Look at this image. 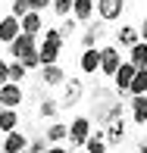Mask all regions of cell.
Returning a JSON list of instances; mask_svg holds the SVG:
<instances>
[{
  "instance_id": "1",
  "label": "cell",
  "mask_w": 147,
  "mask_h": 153,
  "mask_svg": "<svg viewBox=\"0 0 147 153\" xmlns=\"http://www.w3.org/2000/svg\"><path fill=\"white\" fill-rule=\"evenodd\" d=\"M128 119H131V116H128V109H125V103H119V100H113V103H110L107 116H103V131H107L110 147H116V144H122V141H125Z\"/></svg>"
},
{
  "instance_id": "2",
  "label": "cell",
  "mask_w": 147,
  "mask_h": 153,
  "mask_svg": "<svg viewBox=\"0 0 147 153\" xmlns=\"http://www.w3.org/2000/svg\"><path fill=\"white\" fill-rule=\"evenodd\" d=\"M91 131H94V125H91L88 116H75V119L69 122V144H72V150H85Z\"/></svg>"
},
{
  "instance_id": "3",
  "label": "cell",
  "mask_w": 147,
  "mask_h": 153,
  "mask_svg": "<svg viewBox=\"0 0 147 153\" xmlns=\"http://www.w3.org/2000/svg\"><path fill=\"white\" fill-rule=\"evenodd\" d=\"M81 97H85V81L81 78H75V75H69V81L63 85V91H60V106L63 109H72V106H78L81 103Z\"/></svg>"
},
{
  "instance_id": "4",
  "label": "cell",
  "mask_w": 147,
  "mask_h": 153,
  "mask_svg": "<svg viewBox=\"0 0 147 153\" xmlns=\"http://www.w3.org/2000/svg\"><path fill=\"white\" fill-rule=\"evenodd\" d=\"M125 62V56L119 53V47L116 44H107V47H100V72L107 75V78H113V75L119 72V66Z\"/></svg>"
},
{
  "instance_id": "5",
  "label": "cell",
  "mask_w": 147,
  "mask_h": 153,
  "mask_svg": "<svg viewBox=\"0 0 147 153\" xmlns=\"http://www.w3.org/2000/svg\"><path fill=\"white\" fill-rule=\"evenodd\" d=\"M38 44H41V38H38V34H25V31H22V34H19V38L10 44V56L22 62L25 56H31V53L38 50Z\"/></svg>"
},
{
  "instance_id": "6",
  "label": "cell",
  "mask_w": 147,
  "mask_h": 153,
  "mask_svg": "<svg viewBox=\"0 0 147 153\" xmlns=\"http://www.w3.org/2000/svg\"><path fill=\"white\" fill-rule=\"evenodd\" d=\"M22 100H25V91L16 85V81H10V85L0 88V109H16V106H22Z\"/></svg>"
},
{
  "instance_id": "7",
  "label": "cell",
  "mask_w": 147,
  "mask_h": 153,
  "mask_svg": "<svg viewBox=\"0 0 147 153\" xmlns=\"http://www.w3.org/2000/svg\"><path fill=\"white\" fill-rule=\"evenodd\" d=\"M38 81H41L44 88H63V85L69 81V75H66V69L57 62V66H41V78H38Z\"/></svg>"
},
{
  "instance_id": "8",
  "label": "cell",
  "mask_w": 147,
  "mask_h": 153,
  "mask_svg": "<svg viewBox=\"0 0 147 153\" xmlns=\"http://www.w3.org/2000/svg\"><path fill=\"white\" fill-rule=\"evenodd\" d=\"M125 13V0H97V19H103V22H116V19H122Z\"/></svg>"
},
{
  "instance_id": "9",
  "label": "cell",
  "mask_w": 147,
  "mask_h": 153,
  "mask_svg": "<svg viewBox=\"0 0 147 153\" xmlns=\"http://www.w3.org/2000/svg\"><path fill=\"white\" fill-rule=\"evenodd\" d=\"M19 34H22V19H16V16H3L0 19V44L10 47Z\"/></svg>"
},
{
  "instance_id": "10",
  "label": "cell",
  "mask_w": 147,
  "mask_h": 153,
  "mask_svg": "<svg viewBox=\"0 0 147 153\" xmlns=\"http://www.w3.org/2000/svg\"><path fill=\"white\" fill-rule=\"evenodd\" d=\"M141 44V28H135V25H119L116 28V47H135Z\"/></svg>"
},
{
  "instance_id": "11",
  "label": "cell",
  "mask_w": 147,
  "mask_h": 153,
  "mask_svg": "<svg viewBox=\"0 0 147 153\" xmlns=\"http://www.w3.org/2000/svg\"><path fill=\"white\" fill-rule=\"evenodd\" d=\"M28 134H22V131H10V134L3 137V153H25L28 150Z\"/></svg>"
},
{
  "instance_id": "12",
  "label": "cell",
  "mask_w": 147,
  "mask_h": 153,
  "mask_svg": "<svg viewBox=\"0 0 147 153\" xmlns=\"http://www.w3.org/2000/svg\"><path fill=\"white\" fill-rule=\"evenodd\" d=\"M60 50H63V44H57V41H44L41 38V44H38V53H41V62H44V66H57Z\"/></svg>"
},
{
  "instance_id": "13",
  "label": "cell",
  "mask_w": 147,
  "mask_h": 153,
  "mask_svg": "<svg viewBox=\"0 0 147 153\" xmlns=\"http://www.w3.org/2000/svg\"><path fill=\"white\" fill-rule=\"evenodd\" d=\"M78 69L85 75H94V72H100V50H81V56H78Z\"/></svg>"
},
{
  "instance_id": "14",
  "label": "cell",
  "mask_w": 147,
  "mask_h": 153,
  "mask_svg": "<svg viewBox=\"0 0 147 153\" xmlns=\"http://www.w3.org/2000/svg\"><path fill=\"white\" fill-rule=\"evenodd\" d=\"M128 116L135 125H147V94L144 97H131L128 100Z\"/></svg>"
},
{
  "instance_id": "15",
  "label": "cell",
  "mask_w": 147,
  "mask_h": 153,
  "mask_svg": "<svg viewBox=\"0 0 147 153\" xmlns=\"http://www.w3.org/2000/svg\"><path fill=\"white\" fill-rule=\"evenodd\" d=\"M44 137L50 141V147L66 144V141H69V125H63V122H50V128L44 131Z\"/></svg>"
},
{
  "instance_id": "16",
  "label": "cell",
  "mask_w": 147,
  "mask_h": 153,
  "mask_svg": "<svg viewBox=\"0 0 147 153\" xmlns=\"http://www.w3.org/2000/svg\"><path fill=\"white\" fill-rule=\"evenodd\" d=\"M107 147H110L107 131H103V128H94V131H91V137H88V144H85V150H88V153H107Z\"/></svg>"
},
{
  "instance_id": "17",
  "label": "cell",
  "mask_w": 147,
  "mask_h": 153,
  "mask_svg": "<svg viewBox=\"0 0 147 153\" xmlns=\"http://www.w3.org/2000/svg\"><path fill=\"white\" fill-rule=\"evenodd\" d=\"M72 16L78 22H91V16H97V0H75Z\"/></svg>"
},
{
  "instance_id": "18",
  "label": "cell",
  "mask_w": 147,
  "mask_h": 153,
  "mask_svg": "<svg viewBox=\"0 0 147 153\" xmlns=\"http://www.w3.org/2000/svg\"><path fill=\"white\" fill-rule=\"evenodd\" d=\"M128 62L141 72V69H147V41H141V44H135L128 50Z\"/></svg>"
},
{
  "instance_id": "19",
  "label": "cell",
  "mask_w": 147,
  "mask_h": 153,
  "mask_svg": "<svg viewBox=\"0 0 147 153\" xmlns=\"http://www.w3.org/2000/svg\"><path fill=\"white\" fill-rule=\"evenodd\" d=\"M22 31L25 34H41V31H44V19H41V13H28V16H25L22 19Z\"/></svg>"
},
{
  "instance_id": "20",
  "label": "cell",
  "mask_w": 147,
  "mask_h": 153,
  "mask_svg": "<svg viewBox=\"0 0 147 153\" xmlns=\"http://www.w3.org/2000/svg\"><path fill=\"white\" fill-rule=\"evenodd\" d=\"M60 100H53V97H44V100L38 103V116L41 119H57V113H60Z\"/></svg>"
},
{
  "instance_id": "21",
  "label": "cell",
  "mask_w": 147,
  "mask_h": 153,
  "mask_svg": "<svg viewBox=\"0 0 147 153\" xmlns=\"http://www.w3.org/2000/svg\"><path fill=\"white\" fill-rule=\"evenodd\" d=\"M19 128V109H0V131H16Z\"/></svg>"
},
{
  "instance_id": "22",
  "label": "cell",
  "mask_w": 147,
  "mask_h": 153,
  "mask_svg": "<svg viewBox=\"0 0 147 153\" xmlns=\"http://www.w3.org/2000/svg\"><path fill=\"white\" fill-rule=\"evenodd\" d=\"M128 94H131V97H144V94H147V69H141V72L135 75V81H131Z\"/></svg>"
},
{
  "instance_id": "23",
  "label": "cell",
  "mask_w": 147,
  "mask_h": 153,
  "mask_svg": "<svg viewBox=\"0 0 147 153\" xmlns=\"http://www.w3.org/2000/svg\"><path fill=\"white\" fill-rule=\"evenodd\" d=\"M53 16H60V19H69L72 16V10H75V0H53Z\"/></svg>"
},
{
  "instance_id": "24",
  "label": "cell",
  "mask_w": 147,
  "mask_h": 153,
  "mask_svg": "<svg viewBox=\"0 0 147 153\" xmlns=\"http://www.w3.org/2000/svg\"><path fill=\"white\" fill-rule=\"evenodd\" d=\"M28 13H31V3H28V0H13V6H10V16L25 19Z\"/></svg>"
},
{
  "instance_id": "25",
  "label": "cell",
  "mask_w": 147,
  "mask_h": 153,
  "mask_svg": "<svg viewBox=\"0 0 147 153\" xmlns=\"http://www.w3.org/2000/svg\"><path fill=\"white\" fill-rule=\"evenodd\" d=\"M41 38H44V41H57V44H66V34H63L60 31V25H47V28H44V34H41Z\"/></svg>"
},
{
  "instance_id": "26",
  "label": "cell",
  "mask_w": 147,
  "mask_h": 153,
  "mask_svg": "<svg viewBox=\"0 0 147 153\" xmlns=\"http://www.w3.org/2000/svg\"><path fill=\"white\" fill-rule=\"evenodd\" d=\"M25 75H28V69H25V66H22L19 59H10V78L16 81V85H19L22 78H25Z\"/></svg>"
},
{
  "instance_id": "27",
  "label": "cell",
  "mask_w": 147,
  "mask_h": 153,
  "mask_svg": "<svg viewBox=\"0 0 147 153\" xmlns=\"http://www.w3.org/2000/svg\"><path fill=\"white\" fill-rule=\"evenodd\" d=\"M78 44H81V50H94V47H97V34L91 31V25H88L85 31H81V38H78Z\"/></svg>"
},
{
  "instance_id": "28",
  "label": "cell",
  "mask_w": 147,
  "mask_h": 153,
  "mask_svg": "<svg viewBox=\"0 0 147 153\" xmlns=\"http://www.w3.org/2000/svg\"><path fill=\"white\" fill-rule=\"evenodd\" d=\"M28 150L31 153H47V150H50V141H47L44 134H41V137H31V141H28Z\"/></svg>"
},
{
  "instance_id": "29",
  "label": "cell",
  "mask_w": 147,
  "mask_h": 153,
  "mask_svg": "<svg viewBox=\"0 0 147 153\" xmlns=\"http://www.w3.org/2000/svg\"><path fill=\"white\" fill-rule=\"evenodd\" d=\"M78 19H75V16H69V19H63V25H60V31L63 34H66V38H72V34H75V28H78Z\"/></svg>"
},
{
  "instance_id": "30",
  "label": "cell",
  "mask_w": 147,
  "mask_h": 153,
  "mask_svg": "<svg viewBox=\"0 0 147 153\" xmlns=\"http://www.w3.org/2000/svg\"><path fill=\"white\" fill-rule=\"evenodd\" d=\"M22 66H25V69H28V72H31V69H41V66H44V62H41V53H38V50H34V53H31V56H25V59H22Z\"/></svg>"
},
{
  "instance_id": "31",
  "label": "cell",
  "mask_w": 147,
  "mask_h": 153,
  "mask_svg": "<svg viewBox=\"0 0 147 153\" xmlns=\"http://www.w3.org/2000/svg\"><path fill=\"white\" fill-rule=\"evenodd\" d=\"M10 62H6V59H0V88H3V85H10Z\"/></svg>"
},
{
  "instance_id": "32",
  "label": "cell",
  "mask_w": 147,
  "mask_h": 153,
  "mask_svg": "<svg viewBox=\"0 0 147 153\" xmlns=\"http://www.w3.org/2000/svg\"><path fill=\"white\" fill-rule=\"evenodd\" d=\"M28 3H31L34 13H44V10H50V6H53V0H28Z\"/></svg>"
},
{
  "instance_id": "33",
  "label": "cell",
  "mask_w": 147,
  "mask_h": 153,
  "mask_svg": "<svg viewBox=\"0 0 147 153\" xmlns=\"http://www.w3.org/2000/svg\"><path fill=\"white\" fill-rule=\"evenodd\" d=\"M47 153H75V150H69L66 144H57V147H50V150H47Z\"/></svg>"
},
{
  "instance_id": "34",
  "label": "cell",
  "mask_w": 147,
  "mask_h": 153,
  "mask_svg": "<svg viewBox=\"0 0 147 153\" xmlns=\"http://www.w3.org/2000/svg\"><path fill=\"white\" fill-rule=\"evenodd\" d=\"M141 41H147V16H144V22H141Z\"/></svg>"
},
{
  "instance_id": "35",
  "label": "cell",
  "mask_w": 147,
  "mask_h": 153,
  "mask_svg": "<svg viewBox=\"0 0 147 153\" xmlns=\"http://www.w3.org/2000/svg\"><path fill=\"white\" fill-rule=\"evenodd\" d=\"M138 153H147V137H144L141 144H138Z\"/></svg>"
},
{
  "instance_id": "36",
  "label": "cell",
  "mask_w": 147,
  "mask_h": 153,
  "mask_svg": "<svg viewBox=\"0 0 147 153\" xmlns=\"http://www.w3.org/2000/svg\"><path fill=\"white\" fill-rule=\"evenodd\" d=\"M75 153H88V150H75Z\"/></svg>"
},
{
  "instance_id": "37",
  "label": "cell",
  "mask_w": 147,
  "mask_h": 153,
  "mask_svg": "<svg viewBox=\"0 0 147 153\" xmlns=\"http://www.w3.org/2000/svg\"><path fill=\"white\" fill-rule=\"evenodd\" d=\"M25 153H31V150H25Z\"/></svg>"
}]
</instances>
